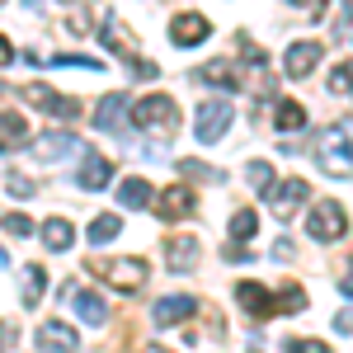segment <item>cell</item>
<instances>
[{
    "mask_svg": "<svg viewBox=\"0 0 353 353\" xmlns=\"http://www.w3.org/2000/svg\"><path fill=\"white\" fill-rule=\"evenodd\" d=\"M316 165L334 179H353V118L330 123L325 132L316 137Z\"/></svg>",
    "mask_w": 353,
    "mask_h": 353,
    "instance_id": "cell-1",
    "label": "cell"
},
{
    "mask_svg": "<svg viewBox=\"0 0 353 353\" xmlns=\"http://www.w3.org/2000/svg\"><path fill=\"white\" fill-rule=\"evenodd\" d=\"M306 236H311V241H321V245L344 241V236H349V212H344L334 198H321V203L306 212Z\"/></svg>",
    "mask_w": 353,
    "mask_h": 353,
    "instance_id": "cell-2",
    "label": "cell"
},
{
    "mask_svg": "<svg viewBox=\"0 0 353 353\" xmlns=\"http://www.w3.org/2000/svg\"><path fill=\"white\" fill-rule=\"evenodd\" d=\"M132 118H137V128H146V132H170L174 137V128H179V109H174L170 94H146V99H137Z\"/></svg>",
    "mask_w": 353,
    "mask_h": 353,
    "instance_id": "cell-3",
    "label": "cell"
},
{
    "mask_svg": "<svg viewBox=\"0 0 353 353\" xmlns=\"http://www.w3.org/2000/svg\"><path fill=\"white\" fill-rule=\"evenodd\" d=\"M231 123H236V109H231L226 99H203V104H198V123H193V137L212 146V141H221V137H226V128H231Z\"/></svg>",
    "mask_w": 353,
    "mask_h": 353,
    "instance_id": "cell-4",
    "label": "cell"
},
{
    "mask_svg": "<svg viewBox=\"0 0 353 353\" xmlns=\"http://www.w3.org/2000/svg\"><path fill=\"white\" fill-rule=\"evenodd\" d=\"M94 273L118 292H137L146 283V259H104V264H94Z\"/></svg>",
    "mask_w": 353,
    "mask_h": 353,
    "instance_id": "cell-5",
    "label": "cell"
},
{
    "mask_svg": "<svg viewBox=\"0 0 353 353\" xmlns=\"http://www.w3.org/2000/svg\"><path fill=\"white\" fill-rule=\"evenodd\" d=\"M198 259H203L198 236H189V231L165 236V264H170V273H193V269H198Z\"/></svg>",
    "mask_w": 353,
    "mask_h": 353,
    "instance_id": "cell-6",
    "label": "cell"
},
{
    "mask_svg": "<svg viewBox=\"0 0 353 353\" xmlns=\"http://www.w3.org/2000/svg\"><path fill=\"white\" fill-rule=\"evenodd\" d=\"M236 301H241L254 321H269V316L283 311V297H273L264 283H236Z\"/></svg>",
    "mask_w": 353,
    "mask_h": 353,
    "instance_id": "cell-7",
    "label": "cell"
},
{
    "mask_svg": "<svg viewBox=\"0 0 353 353\" xmlns=\"http://www.w3.org/2000/svg\"><path fill=\"white\" fill-rule=\"evenodd\" d=\"M208 33H212V24H208V14H198V10H184V14L170 19V43H174V48H198Z\"/></svg>",
    "mask_w": 353,
    "mask_h": 353,
    "instance_id": "cell-8",
    "label": "cell"
},
{
    "mask_svg": "<svg viewBox=\"0 0 353 353\" xmlns=\"http://www.w3.org/2000/svg\"><path fill=\"white\" fill-rule=\"evenodd\" d=\"M33 151L43 156V161H71V156H90L85 151V141L81 137H71V132H43L38 141H33Z\"/></svg>",
    "mask_w": 353,
    "mask_h": 353,
    "instance_id": "cell-9",
    "label": "cell"
},
{
    "mask_svg": "<svg viewBox=\"0 0 353 353\" xmlns=\"http://www.w3.org/2000/svg\"><path fill=\"white\" fill-rule=\"evenodd\" d=\"M24 99H28V104H38V109H48L52 118H57V113H61V118H76V113H81L76 99H66V94H57V90H48V85H38V81L24 85Z\"/></svg>",
    "mask_w": 353,
    "mask_h": 353,
    "instance_id": "cell-10",
    "label": "cell"
},
{
    "mask_svg": "<svg viewBox=\"0 0 353 353\" xmlns=\"http://www.w3.org/2000/svg\"><path fill=\"white\" fill-rule=\"evenodd\" d=\"M156 212H161L165 221H184L198 212V198H193V189H184V184H174V189H165L161 198H156Z\"/></svg>",
    "mask_w": 353,
    "mask_h": 353,
    "instance_id": "cell-11",
    "label": "cell"
},
{
    "mask_svg": "<svg viewBox=\"0 0 353 353\" xmlns=\"http://www.w3.org/2000/svg\"><path fill=\"white\" fill-rule=\"evenodd\" d=\"M306 193H311V189H306V179H288V184H273V189H269V208H273V212H278L283 221H288V217H292V212L301 208V203H306Z\"/></svg>",
    "mask_w": 353,
    "mask_h": 353,
    "instance_id": "cell-12",
    "label": "cell"
},
{
    "mask_svg": "<svg viewBox=\"0 0 353 353\" xmlns=\"http://www.w3.org/2000/svg\"><path fill=\"white\" fill-rule=\"evenodd\" d=\"M316 61H321V43L301 38V43H292V48H288V57H283V71H288L292 81H301V76H311V71H316Z\"/></svg>",
    "mask_w": 353,
    "mask_h": 353,
    "instance_id": "cell-13",
    "label": "cell"
},
{
    "mask_svg": "<svg viewBox=\"0 0 353 353\" xmlns=\"http://www.w3.org/2000/svg\"><path fill=\"white\" fill-rule=\"evenodd\" d=\"M128 113H132V99H128V94H104L99 109H94V128H99V132H118Z\"/></svg>",
    "mask_w": 353,
    "mask_h": 353,
    "instance_id": "cell-14",
    "label": "cell"
},
{
    "mask_svg": "<svg viewBox=\"0 0 353 353\" xmlns=\"http://www.w3.org/2000/svg\"><path fill=\"white\" fill-rule=\"evenodd\" d=\"M193 311H198V301L179 292V297H161L151 316H156V325H161V330H170V325H184V321H189Z\"/></svg>",
    "mask_w": 353,
    "mask_h": 353,
    "instance_id": "cell-15",
    "label": "cell"
},
{
    "mask_svg": "<svg viewBox=\"0 0 353 353\" xmlns=\"http://www.w3.org/2000/svg\"><path fill=\"white\" fill-rule=\"evenodd\" d=\"M99 38H104V48H113V52L123 57V61H132L137 57V38L123 28V19L118 14H104V28H99Z\"/></svg>",
    "mask_w": 353,
    "mask_h": 353,
    "instance_id": "cell-16",
    "label": "cell"
},
{
    "mask_svg": "<svg viewBox=\"0 0 353 353\" xmlns=\"http://www.w3.org/2000/svg\"><path fill=\"white\" fill-rule=\"evenodd\" d=\"M118 203L132 208V212H141V208H156V193H151L146 179H123V184H118Z\"/></svg>",
    "mask_w": 353,
    "mask_h": 353,
    "instance_id": "cell-17",
    "label": "cell"
},
{
    "mask_svg": "<svg viewBox=\"0 0 353 353\" xmlns=\"http://www.w3.org/2000/svg\"><path fill=\"white\" fill-rule=\"evenodd\" d=\"M38 344L43 349H81V334L71 325H61V321H48V325L38 330Z\"/></svg>",
    "mask_w": 353,
    "mask_h": 353,
    "instance_id": "cell-18",
    "label": "cell"
},
{
    "mask_svg": "<svg viewBox=\"0 0 353 353\" xmlns=\"http://www.w3.org/2000/svg\"><path fill=\"white\" fill-rule=\"evenodd\" d=\"M113 179V161H104V156H85V165H81V189H104Z\"/></svg>",
    "mask_w": 353,
    "mask_h": 353,
    "instance_id": "cell-19",
    "label": "cell"
},
{
    "mask_svg": "<svg viewBox=\"0 0 353 353\" xmlns=\"http://www.w3.org/2000/svg\"><path fill=\"white\" fill-rule=\"evenodd\" d=\"M71 241H76V226H71L66 217L43 221V245H48V250H57V254H61V250H71Z\"/></svg>",
    "mask_w": 353,
    "mask_h": 353,
    "instance_id": "cell-20",
    "label": "cell"
},
{
    "mask_svg": "<svg viewBox=\"0 0 353 353\" xmlns=\"http://www.w3.org/2000/svg\"><path fill=\"white\" fill-rule=\"evenodd\" d=\"M76 316H81L85 325H104L109 321V306L99 292H76Z\"/></svg>",
    "mask_w": 353,
    "mask_h": 353,
    "instance_id": "cell-21",
    "label": "cell"
},
{
    "mask_svg": "<svg viewBox=\"0 0 353 353\" xmlns=\"http://www.w3.org/2000/svg\"><path fill=\"white\" fill-rule=\"evenodd\" d=\"M193 81H217L221 90H245V81L236 76V71H231V61H208V66H203Z\"/></svg>",
    "mask_w": 353,
    "mask_h": 353,
    "instance_id": "cell-22",
    "label": "cell"
},
{
    "mask_svg": "<svg viewBox=\"0 0 353 353\" xmlns=\"http://www.w3.org/2000/svg\"><path fill=\"white\" fill-rule=\"evenodd\" d=\"M123 231V221H118V212H104V217H94L90 221V231H85V241L90 245H109L113 236Z\"/></svg>",
    "mask_w": 353,
    "mask_h": 353,
    "instance_id": "cell-23",
    "label": "cell"
},
{
    "mask_svg": "<svg viewBox=\"0 0 353 353\" xmlns=\"http://www.w3.org/2000/svg\"><path fill=\"white\" fill-rule=\"evenodd\" d=\"M43 292H48V269L43 264H28L24 269V306H38Z\"/></svg>",
    "mask_w": 353,
    "mask_h": 353,
    "instance_id": "cell-24",
    "label": "cell"
},
{
    "mask_svg": "<svg viewBox=\"0 0 353 353\" xmlns=\"http://www.w3.org/2000/svg\"><path fill=\"white\" fill-rule=\"evenodd\" d=\"M0 132H5V151H14V146H24V141H28V123H24L14 109H5V118H0Z\"/></svg>",
    "mask_w": 353,
    "mask_h": 353,
    "instance_id": "cell-25",
    "label": "cell"
},
{
    "mask_svg": "<svg viewBox=\"0 0 353 353\" xmlns=\"http://www.w3.org/2000/svg\"><path fill=\"white\" fill-rule=\"evenodd\" d=\"M245 179H250V189L259 193V198H269V189H273V165L269 161H250V165H245Z\"/></svg>",
    "mask_w": 353,
    "mask_h": 353,
    "instance_id": "cell-26",
    "label": "cell"
},
{
    "mask_svg": "<svg viewBox=\"0 0 353 353\" xmlns=\"http://www.w3.org/2000/svg\"><path fill=\"white\" fill-rule=\"evenodd\" d=\"M273 118H278V132H301V128H306V109L292 104V99H288V104H278Z\"/></svg>",
    "mask_w": 353,
    "mask_h": 353,
    "instance_id": "cell-27",
    "label": "cell"
},
{
    "mask_svg": "<svg viewBox=\"0 0 353 353\" xmlns=\"http://www.w3.org/2000/svg\"><path fill=\"white\" fill-rule=\"evenodd\" d=\"M259 231V212H250V208H241L236 217H231V236H241V241H250Z\"/></svg>",
    "mask_w": 353,
    "mask_h": 353,
    "instance_id": "cell-28",
    "label": "cell"
},
{
    "mask_svg": "<svg viewBox=\"0 0 353 353\" xmlns=\"http://www.w3.org/2000/svg\"><path fill=\"white\" fill-rule=\"evenodd\" d=\"M278 297H283V316H297V311H306V292H301L297 283H288Z\"/></svg>",
    "mask_w": 353,
    "mask_h": 353,
    "instance_id": "cell-29",
    "label": "cell"
},
{
    "mask_svg": "<svg viewBox=\"0 0 353 353\" xmlns=\"http://www.w3.org/2000/svg\"><path fill=\"white\" fill-rule=\"evenodd\" d=\"M330 90H334V94H353V61H344V66L330 71Z\"/></svg>",
    "mask_w": 353,
    "mask_h": 353,
    "instance_id": "cell-30",
    "label": "cell"
},
{
    "mask_svg": "<svg viewBox=\"0 0 353 353\" xmlns=\"http://www.w3.org/2000/svg\"><path fill=\"white\" fill-rule=\"evenodd\" d=\"M28 231H33V221H28L24 212H5V236H19V241H24Z\"/></svg>",
    "mask_w": 353,
    "mask_h": 353,
    "instance_id": "cell-31",
    "label": "cell"
},
{
    "mask_svg": "<svg viewBox=\"0 0 353 353\" xmlns=\"http://www.w3.org/2000/svg\"><path fill=\"white\" fill-rule=\"evenodd\" d=\"M5 193H10V198H28V193H33V184H28L24 174H14V170H5Z\"/></svg>",
    "mask_w": 353,
    "mask_h": 353,
    "instance_id": "cell-32",
    "label": "cell"
},
{
    "mask_svg": "<svg viewBox=\"0 0 353 353\" xmlns=\"http://www.w3.org/2000/svg\"><path fill=\"white\" fill-rule=\"evenodd\" d=\"M179 170H184L189 179H217V170H203L198 161H179Z\"/></svg>",
    "mask_w": 353,
    "mask_h": 353,
    "instance_id": "cell-33",
    "label": "cell"
},
{
    "mask_svg": "<svg viewBox=\"0 0 353 353\" xmlns=\"http://www.w3.org/2000/svg\"><path fill=\"white\" fill-rule=\"evenodd\" d=\"M226 259H236V264L245 259V264H250V245H241V236H236V241L226 245Z\"/></svg>",
    "mask_w": 353,
    "mask_h": 353,
    "instance_id": "cell-34",
    "label": "cell"
},
{
    "mask_svg": "<svg viewBox=\"0 0 353 353\" xmlns=\"http://www.w3.org/2000/svg\"><path fill=\"white\" fill-rule=\"evenodd\" d=\"M321 349H325L321 339H297V344H292V353H321Z\"/></svg>",
    "mask_w": 353,
    "mask_h": 353,
    "instance_id": "cell-35",
    "label": "cell"
},
{
    "mask_svg": "<svg viewBox=\"0 0 353 353\" xmlns=\"http://www.w3.org/2000/svg\"><path fill=\"white\" fill-rule=\"evenodd\" d=\"M334 330H339V334H353V311H339V316H334Z\"/></svg>",
    "mask_w": 353,
    "mask_h": 353,
    "instance_id": "cell-36",
    "label": "cell"
},
{
    "mask_svg": "<svg viewBox=\"0 0 353 353\" xmlns=\"http://www.w3.org/2000/svg\"><path fill=\"white\" fill-rule=\"evenodd\" d=\"M292 5H297V10H306V14H321V10H325V0H292Z\"/></svg>",
    "mask_w": 353,
    "mask_h": 353,
    "instance_id": "cell-37",
    "label": "cell"
},
{
    "mask_svg": "<svg viewBox=\"0 0 353 353\" xmlns=\"http://www.w3.org/2000/svg\"><path fill=\"white\" fill-rule=\"evenodd\" d=\"M0 61H5V66H14V43H10V38L0 43Z\"/></svg>",
    "mask_w": 353,
    "mask_h": 353,
    "instance_id": "cell-38",
    "label": "cell"
},
{
    "mask_svg": "<svg viewBox=\"0 0 353 353\" xmlns=\"http://www.w3.org/2000/svg\"><path fill=\"white\" fill-rule=\"evenodd\" d=\"M339 288H344V297H353V269L344 273V278H339Z\"/></svg>",
    "mask_w": 353,
    "mask_h": 353,
    "instance_id": "cell-39",
    "label": "cell"
}]
</instances>
